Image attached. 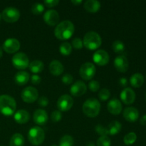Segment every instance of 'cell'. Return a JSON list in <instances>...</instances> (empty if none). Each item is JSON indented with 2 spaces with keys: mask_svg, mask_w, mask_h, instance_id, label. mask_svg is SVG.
I'll return each mask as SVG.
<instances>
[{
  "mask_svg": "<svg viewBox=\"0 0 146 146\" xmlns=\"http://www.w3.org/2000/svg\"><path fill=\"white\" fill-rule=\"evenodd\" d=\"M17 108V103L14 98L9 95L0 96V113L6 116L14 114Z\"/></svg>",
  "mask_w": 146,
  "mask_h": 146,
  "instance_id": "cell-2",
  "label": "cell"
},
{
  "mask_svg": "<svg viewBox=\"0 0 146 146\" xmlns=\"http://www.w3.org/2000/svg\"><path fill=\"white\" fill-rule=\"evenodd\" d=\"M87 91L86 85L81 81H78L71 86L70 92L73 96L79 97L86 94Z\"/></svg>",
  "mask_w": 146,
  "mask_h": 146,
  "instance_id": "cell-14",
  "label": "cell"
},
{
  "mask_svg": "<svg viewBox=\"0 0 146 146\" xmlns=\"http://www.w3.org/2000/svg\"><path fill=\"white\" fill-rule=\"evenodd\" d=\"M51 146H58V145H51Z\"/></svg>",
  "mask_w": 146,
  "mask_h": 146,
  "instance_id": "cell-49",
  "label": "cell"
},
{
  "mask_svg": "<svg viewBox=\"0 0 146 146\" xmlns=\"http://www.w3.org/2000/svg\"><path fill=\"white\" fill-rule=\"evenodd\" d=\"M44 6L41 3H35L31 7V11L34 14H41L44 11Z\"/></svg>",
  "mask_w": 146,
  "mask_h": 146,
  "instance_id": "cell-33",
  "label": "cell"
},
{
  "mask_svg": "<svg viewBox=\"0 0 146 146\" xmlns=\"http://www.w3.org/2000/svg\"><path fill=\"white\" fill-rule=\"evenodd\" d=\"M131 86L135 88H139L142 86L144 83V77L141 73H135L131 76L130 78Z\"/></svg>",
  "mask_w": 146,
  "mask_h": 146,
  "instance_id": "cell-24",
  "label": "cell"
},
{
  "mask_svg": "<svg viewBox=\"0 0 146 146\" xmlns=\"http://www.w3.org/2000/svg\"><path fill=\"white\" fill-rule=\"evenodd\" d=\"M124 118L129 122H135L139 118V112L134 107H127L123 111Z\"/></svg>",
  "mask_w": 146,
  "mask_h": 146,
  "instance_id": "cell-17",
  "label": "cell"
},
{
  "mask_svg": "<svg viewBox=\"0 0 146 146\" xmlns=\"http://www.w3.org/2000/svg\"><path fill=\"white\" fill-rule=\"evenodd\" d=\"M14 120L17 123L19 124L27 123L30 119V114L28 111L25 110H19L14 113Z\"/></svg>",
  "mask_w": 146,
  "mask_h": 146,
  "instance_id": "cell-21",
  "label": "cell"
},
{
  "mask_svg": "<svg viewBox=\"0 0 146 146\" xmlns=\"http://www.w3.org/2000/svg\"><path fill=\"white\" fill-rule=\"evenodd\" d=\"M20 11L15 7H9L4 9L1 14V18L7 23H14L19 20Z\"/></svg>",
  "mask_w": 146,
  "mask_h": 146,
  "instance_id": "cell-8",
  "label": "cell"
},
{
  "mask_svg": "<svg viewBox=\"0 0 146 146\" xmlns=\"http://www.w3.org/2000/svg\"><path fill=\"white\" fill-rule=\"evenodd\" d=\"M34 123L38 125H44L48 121V116L46 111L43 109H37L33 116Z\"/></svg>",
  "mask_w": 146,
  "mask_h": 146,
  "instance_id": "cell-18",
  "label": "cell"
},
{
  "mask_svg": "<svg viewBox=\"0 0 146 146\" xmlns=\"http://www.w3.org/2000/svg\"><path fill=\"white\" fill-rule=\"evenodd\" d=\"M97 146H111V141L108 135L101 136L97 141Z\"/></svg>",
  "mask_w": 146,
  "mask_h": 146,
  "instance_id": "cell-32",
  "label": "cell"
},
{
  "mask_svg": "<svg viewBox=\"0 0 146 146\" xmlns=\"http://www.w3.org/2000/svg\"><path fill=\"white\" fill-rule=\"evenodd\" d=\"M62 118V114H61V111H54L52 112L51 115V119L53 122H58Z\"/></svg>",
  "mask_w": 146,
  "mask_h": 146,
  "instance_id": "cell-37",
  "label": "cell"
},
{
  "mask_svg": "<svg viewBox=\"0 0 146 146\" xmlns=\"http://www.w3.org/2000/svg\"><path fill=\"white\" fill-rule=\"evenodd\" d=\"M2 55H3V51H2V48L0 47V58L2 57Z\"/></svg>",
  "mask_w": 146,
  "mask_h": 146,
  "instance_id": "cell-47",
  "label": "cell"
},
{
  "mask_svg": "<svg viewBox=\"0 0 146 146\" xmlns=\"http://www.w3.org/2000/svg\"><path fill=\"white\" fill-rule=\"evenodd\" d=\"M84 7L88 12L96 13L101 9V3L97 0H87Z\"/></svg>",
  "mask_w": 146,
  "mask_h": 146,
  "instance_id": "cell-23",
  "label": "cell"
},
{
  "mask_svg": "<svg viewBox=\"0 0 146 146\" xmlns=\"http://www.w3.org/2000/svg\"><path fill=\"white\" fill-rule=\"evenodd\" d=\"M114 66L119 72L124 73L128 71L129 64L126 57L123 55L117 56L114 60Z\"/></svg>",
  "mask_w": 146,
  "mask_h": 146,
  "instance_id": "cell-15",
  "label": "cell"
},
{
  "mask_svg": "<svg viewBox=\"0 0 146 146\" xmlns=\"http://www.w3.org/2000/svg\"><path fill=\"white\" fill-rule=\"evenodd\" d=\"M86 146H96V145L94 142H92V141H89V142L87 143L86 145Z\"/></svg>",
  "mask_w": 146,
  "mask_h": 146,
  "instance_id": "cell-46",
  "label": "cell"
},
{
  "mask_svg": "<svg viewBox=\"0 0 146 146\" xmlns=\"http://www.w3.org/2000/svg\"><path fill=\"white\" fill-rule=\"evenodd\" d=\"M106 128L108 135H116L121 131V128H122V125L118 121H114L110 123V124L108 125V127H106Z\"/></svg>",
  "mask_w": 146,
  "mask_h": 146,
  "instance_id": "cell-25",
  "label": "cell"
},
{
  "mask_svg": "<svg viewBox=\"0 0 146 146\" xmlns=\"http://www.w3.org/2000/svg\"><path fill=\"white\" fill-rule=\"evenodd\" d=\"M74 30V24L71 21L65 20L57 24L54 29V35L59 40H66L72 36Z\"/></svg>",
  "mask_w": 146,
  "mask_h": 146,
  "instance_id": "cell-1",
  "label": "cell"
},
{
  "mask_svg": "<svg viewBox=\"0 0 146 146\" xmlns=\"http://www.w3.org/2000/svg\"><path fill=\"white\" fill-rule=\"evenodd\" d=\"M64 67L63 64L58 60H54L49 64V71L52 75L58 76L63 74Z\"/></svg>",
  "mask_w": 146,
  "mask_h": 146,
  "instance_id": "cell-20",
  "label": "cell"
},
{
  "mask_svg": "<svg viewBox=\"0 0 146 146\" xmlns=\"http://www.w3.org/2000/svg\"><path fill=\"white\" fill-rule=\"evenodd\" d=\"M59 51L64 56H68L71 54L72 51V46L68 42H64L60 45Z\"/></svg>",
  "mask_w": 146,
  "mask_h": 146,
  "instance_id": "cell-28",
  "label": "cell"
},
{
  "mask_svg": "<svg viewBox=\"0 0 146 146\" xmlns=\"http://www.w3.org/2000/svg\"><path fill=\"white\" fill-rule=\"evenodd\" d=\"M140 123H141V125H146V114L141 117V118L140 119Z\"/></svg>",
  "mask_w": 146,
  "mask_h": 146,
  "instance_id": "cell-44",
  "label": "cell"
},
{
  "mask_svg": "<svg viewBox=\"0 0 146 146\" xmlns=\"http://www.w3.org/2000/svg\"><path fill=\"white\" fill-rule=\"evenodd\" d=\"M137 140V135L133 132H131L126 134L123 138L124 143L127 145H130L133 144Z\"/></svg>",
  "mask_w": 146,
  "mask_h": 146,
  "instance_id": "cell-31",
  "label": "cell"
},
{
  "mask_svg": "<svg viewBox=\"0 0 146 146\" xmlns=\"http://www.w3.org/2000/svg\"><path fill=\"white\" fill-rule=\"evenodd\" d=\"M145 100H146V93H145Z\"/></svg>",
  "mask_w": 146,
  "mask_h": 146,
  "instance_id": "cell-50",
  "label": "cell"
},
{
  "mask_svg": "<svg viewBox=\"0 0 146 146\" xmlns=\"http://www.w3.org/2000/svg\"><path fill=\"white\" fill-rule=\"evenodd\" d=\"M44 20L48 25L56 26L59 22V15L56 10L49 9L44 13Z\"/></svg>",
  "mask_w": 146,
  "mask_h": 146,
  "instance_id": "cell-13",
  "label": "cell"
},
{
  "mask_svg": "<svg viewBox=\"0 0 146 146\" xmlns=\"http://www.w3.org/2000/svg\"><path fill=\"white\" fill-rule=\"evenodd\" d=\"M59 3L58 0H46L44 1V4L47 7H54L57 6Z\"/></svg>",
  "mask_w": 146,
  "mask_h": 146,
  "instance_id": "cell-41",
  "label": "cell"
},
{
  "mask_svg": "<svg viewBox=\"0 0 146 146\" xmlns=\"http://www.w3.org/2000/svg\"><path fill=\"white\" fill-rule=\"evenodd\" d=\"M72 46L76 49H81L84 46L83 41L80 38H75L72 41Z\"/></svg>",
  "mask_w": 146,
  "mask_h": 146,
  "instance_id": "cell-38",
  "label": "cell"
},
{
  "mask_svg": "<svg viewBox=\"0 0 146 146\" xmlns=\"http://www.w3.org/2000/svg\"><path fill=\"white\" fill-rule=\"evenodd\" d=\"M20 48V43L18 39L14 38H7L3 44V49L8 54H14Z\"/></svg>",
  "mask_w": 146,
  "mask_h": 146,
  "instance_id": "cell-11",
  "label": "cell"
},
{
  "mask_svg": "<svg viewBox=\"0 0 146 146\" xmlns=\"http://www.w3.org/2000/svg\"><path fill=\"white\" fill-rule=\"evenodd\" d=\"M119 84L121 86H126L127 84H128V80H127L126 78H124V77H122V78H120L119 80Z\"/></svg>",
  "mask_w": 146,
  "mask_h": 146,
  "instance_id": "cell-43",
  "label": "cell"
},
{
  "mask_svg": "<svg viewBox=\"0 0 146 146\" xmlns=\"http://www.w3.org/2000/svg\"><path fill=\"white\" fill-rule=\"evenodd\" d=\"M121 99L126 105L132 104L135 100V93L131 88H124L121 93Z\"/></svg>",
  "mask_w": 146,
  "mask_h": 146,
  "instance_id": "cell-16",
  "label": "cell"
},
{
  "mask_svg": "<svg viewBox=\"0 0 146 146\" xmlns=\"http://www.w3.org/2000/svg\"><path fill=\"white\" fill-rule=\"evenodd\" d=\"M24 138L21 134L15 133L11 136L9 141V146H24Z\"/></svg>",
  "mask_w": 146,
  "mask_h": 146,
  "instance_id": "cell-27",
  "label": "cell"
},
{
  "mask_svg": "<svg viewBox=\"0 0 146 146\" xmlns=\"http://www.w3.org/2000/svg\"><path fill=\"white\" fill-rule=\"evenodd\" d=\"M41 77L38 75H36V74H34L31 76V82L34 85H38L41 83Z\"/></svg>",
  "mask_w": 146,
  "mask_h": 146,
  "instance_id": "cell-42",
  "label": "cell"
},
{
  "mask_svg": "<svg viewBox=\"0 0 146 146\" xmlns=\"http://www.w3.org/2000/svg\"><path fill=\"white\" fill-rule=\"evenodd\" d=\"M74 142L73 137L69 135H65L60 139L58 146H73Z\"/></svg>",
  "mask_w": 146,
  "mask_h": 146,
  "instance_id": "cell-30",
  "label": "cell"
},
{
  "mask_svg": "<svg viewBox=\"0 0 146 146\" xmlns=\"http://www.w3.org/2000/svg\"><path fill=\"white\" fill-rule=\"evenodd\" d=\"M61 81L64 84H67V85H69L74 81V78H73L72 76L70 74H64L62 76V78H61Z\"/></svg>",
  "mask_w": 146,
  "mask_h": 146,
  "instance_id": "cell-39",
  "label": "cell"
},
{
  "mask_svg": "<svg viewBox=\"0 0 146 146\" xmlns=\"http://www.w3.org/2000/svg\"><path fill=\"white\" fill-rule=\"evenodd\" d=\"M1 14H0V21H1Z\"/></svg>",
  "mask_w": 146,
  "mask_h": 146,
  "instance_id": "cell-48",
  "label": "cell"
},
{
  "mask_svg": "<svg viewBox=\"0 0 146 146\" xmlns=\"http://www.w3.org/2000/svg\"><path fill=\"white\" fill-rule=\"evenodd\" d=\"M21 97L25 103L31 104L38 99V92L34 87L28 86L23 90L21 94Z\"/></svg>",
  "mask_w": 146,
  "mask_h": 146,
  "instance_id": "cell-9",
  "label": "cell"
},
{
  "mask_svg": "<svg viewBox=\"0 0 146 146\" xmlns=\"http://www.w3.org/2000/svg\"><path fill=\"white\" fill-rule=\"evenodd\" d=\"M110 96H111V93H110L109 90L107 88H102L98 93L99 99L103 101H107L110 98Z\"/></svg>",
  "mask_w": 146,
  "mask_h": 146,
  "instance_id": "cell-34",
  "label": "cell"
},
{
  "mask_svg": "<svg viewBox=\"0 0 146 146\" xmlns=\"http://www.w3.org/2000/svg\"><path fill=\"white\" fill-rule=\"evenodd\" d=\"M82 110L86 116L95 118L99 114L101 111V104L96 98H88L83 104Z\"/></svg>",
  "mask_w": 146,
  "mask_h": 146,
  "instance_id": "cell-3",
  "label": "cell"
},
{
  "mask_svg": "<svg viewBox=\"0 0 146 146\" xmlns=\"http://www.w3.org/2000/svg\"><path fill=\"white\" fill-rule=\"evenodd\" d=\"M82 2L83 1H81V0H72V1H71V3L74 4V5H78V4H81Z\"/></svg>",
  "mask_w": 146,
  "mask_h": 146,
  "instance_id": "cell-45",
  "label": "cell"
},
{
  "mask_svg": "<svg viewBox=\"0 0 146 146\" xmlns=\"http://www.w3.org/2000/svg\"><path fill=\"white\" fill-rule=\"evenodd\" d=\"M107 108L109 113H111L113 115H118L122 111V104L119 100L113 98L108 103Z\"/></svg>",
  "mask_w": 146,
  "mask_h": 146,
  "instance_id": "cell-19",
  "label": "cell"
},
{
  "mask_svg": "<svg viewBox=\"0 0 146 146\" xmlns=\"http://www.w3.org/2000/svg\"><path fill=\"white\" fill-rule=\"evenodd\" d=\"M112 48L117 54H123L125 51V45L120 40H115L112 44Z\"/></svg>",
  "mask_w": 146,
  "mask_h": 146,
  "instance_id": "cell-29",
  "label": "cell"
},
{
  "mask_svg": "<svg viewBox=\"0 0 146 146\" xmlns=\"http://www.w3.org/2000/svg\"><path fill=\"white\" fill-rule=\"evenodd\" d=\"M96 72V68L94 64L86 62L82 64L79 70V74L81 78L86 81L92 79Z\"/></svg>",
  "mask_w": 146,
  "mask_h": 146,
  "instance_id": "cell-7",
  "label": "cell"
},
{
  "mask_svg": "<svg viewBox=\"0 0 146 146\" xmlns=\"http://www.w3.org/2000/svg\"><path fill=\"white\" fill-rule=\"evenodd\" d=\"M12 64L16 68L19 70H23L27 68L29 65V60L27 54L24 53H17L12 57Z\"/></svg>",
  "mask_w": 146,
  "mask_h": 146,
  "instance_id": "cell-6",
  "label": "cell"
},
{
  "mask_svg": "<svg viewBox=\"0 0 146 146\" xmlns=\"http://www.w3.org/2000/svg\"><path fill=\"white\" fill-rule=\"evenodd\" d=\"M29 141L34 145H39L43 143L45 139L44 131L38 126L31 128L28 133Z\"/></svg>",
  "mask_w": 146,
  "mask_h": 146,
  "instance_id": "cell-5",
  "label": "cell"
},
{
  "mask_svg": "<svg viewBox=\"0 0 146 146\" xmlns=\"http://www.w3.org/2000/svg\"><path fill=\"white\" fill-rule=\"evenodd\" d=\"M74 105V100L71 96L68 94H64V95L60 96V98L57 101V107L59 109V111H68L72 108Z\"/></svg>",
  "mask_w": 146,
  "mask_h": 146,
  "instance_id": "cell-10",
  "label": "cell"
},
{
  "mask_svg": "<svg viewBox=\"0 0 146 146\" xmlns=\"http://www.w3.org/2000/svg\"><path fill=\"white\" fill-rule=\"evenodd\" d=\"M38 104L41 107H46L48 104V99L46 96H41L38 98Z\"/></svg>",
  "mask_w": 146,
  "mask_h": 146,
  "instance_id": "cell-40",
  "label": "cell"
},
{
  "mask_svg": "<svg viewBox=\"0 0 146 146\" xmlns=\"http://www.w3.org/2000/svg\"><path fill=\"white\" fill-rule=\"evenodd\" d=\"M0 146H3V145H0Z\"/></svg>",
  "mask_w": 146,
  "mask_h": 146,
  "instance_id": "cell-51",
  "label": "cell"
},
{
  "mask_svg": "<svg viewBox=\"0 0 146 146\" xmlns=\"http://www.w3.org/2000/svg\"><path fill=\"white\" fill-rule=\"evenodd\" d=\"M30 78L29 74L27 71H21L17 73V74L14 76V81L16 84L19 86H23L27 84L29 82Z\"/></svg>",
  "mask_w": 146,
  "mask_h": 146,
  "instance_id": "cell-22",
  "label": "cell"
},
{
  "mask_svg": "<svg viewBox=\"0 0 146 146\" xmlns=\"http://www.w3.org/2000/svg\"><path fill=\"white\" fill-rule=\"evenodd\" d=\"M83 44L88 49L95 50L101 46L102 39L99 34L96 31H88L84 36Z\"/></svg>",
  "mask_w": 146,
  "mask_h": 146,
  "instance_id": "cell-4",
  "label": "cell"
},
{
  "mask_svg": "<svg viewBox=\"0 0 146 146\" xmlns=\"http://www.w3.org/2000/svg\"><path fill=\"white\" fill-rule=\"evenodd\" d=\"M30 71L34 74H38L41 72L44 68V63L39 60H34L31 61L29 65Z\"/></svg>",
  "mask_w": 146,
  "mask_h": 146,
  "instance_id": "cell-26",
  "label": "cell"
},
{
  "mask_svg": "<svg viewBox=\"0 0 146 146\" xmlns=\"http://www.w3.org/2000/svg\"><path fill=\"white\" fill-rule=\"evenodd\" d=\"M88 88L91 90L92 92H96L100 88V84L98 81L96 80H92L88 84Z\"/></svg>",
  "mask_w": 146,
  "mask_h": 146,
  "instance_id": "cell-35",
  "label": "cell"
},
{
  "mask_svg": "<svg viewBox=\"0 0 146 146\" xmlns=\"http://www.w3.org/2000/svg\"><path fill=\"white\" fill-rule=\"evenodd\" d=\"M95 130L97 133L99 135H101V136H105V135H108L107 128L106 127L103 126L102 125H97L96 126Z\"/></svg>",
  "mask_w": 146,
  "mask_h": 146,
  "instance_id": "cell-36",
  "label": "cell"
},
{
  "mask_svg": "<svg viewBox=\"0 0 146 146\" xmlns=\"http://www.w3.org/2000/svg\"><path fill=\"white\" fill-rule=\"evenodd\" d=\"M94 61L98 66H105L109 62V55L105 50H98L93 56Z\"/></svg>",
  "mask_w": 146,
  "mask_h": 146,
  "instance_id": "cell-12",
  "label": "cell"
}]
</instances>
